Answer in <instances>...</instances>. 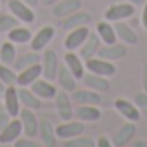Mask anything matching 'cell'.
<instances>
[{
  "mask_svg": "<svg viewBox=\"0 0 147 147\" xmlns=\"http://www.w3.org/2000/svg\"><path fill=\"white\" fill-rule=\"evenodd\" d=\"M59 66H61L59 54L52 49H45L42 52V76L50 80V82H55Z\"/></svg>",
  "mask_w": 147,
  "mask_h": 147,
  "instance_id": "obj_1",
  "label": "cell"
},
{
  "mask_svg": "<svg viewBox=\"0 0 147 147\" xmlns=\"http://www.w3.org/2000/svg\"><path fill=\"white\" fill-rule=\"evenodd\" d=\"M85 67H87V71H90V73H95V75H100V76H107V78L114 76L116 73H118V67L114 66L113 61L102 59V57H99V55H95V57H92V59H87V61H85Z\"/></svg>",
  "mask_w": 147,
  "mask_h": 147,
  "instance_id": "obj_2",
  "label": "cell"
},
{
  "mask_svg": "<svg viewBox=\"0 0 147 147\" xmlns=\"http://www.w3.org/2000/svg\"><path fill=\"white\" fill-rule=\"evenodd\" d=\"M135 5L131 2H121V4H113L106 9L104 12V19L106 21H111V23H116V21H125V19H130L133 14H135Z\"/></svg>",
  "mask_w": 147,
  "mask_h": 147,
  "instance_id": "obj_3",
  "label": "cell"
},
{
  "mask_svg": "<svg viewBox=\"0 0 147 147\" xmlns=\"http://www.w3.org/2000/svg\"><path fill=\"white\" fill-rule=\"evenodd\" d=\"M7 11L19 23L31 24L35 21V11H33V7H30L24 2V0H7Z\"/></svg>",
  "mask_w": 147,
  "mask_h": 147,
  "instance_id": "obj_4",
  "label": "cell"
},
{
  "mask_svg": "<svg viewBox=\"0 0 147 147\" xmlns=\"http://www.w3.org/2000/svg\"><path fill=\"white\" fill-rule=\"evenodd\" d=\"M18 118H19V121L23 125V133L26 137H30V138H35L38 135V128H40V119L35 114V111L28 109V107H21Z\"/></svg>",
  "mask_w": 147,
  "mask_h": 147,
  "instance_id": "obj_5",
  "label": "cell"
},
{
  "mask_svg": "<svg viewBox=\"0 0 147 147\" xmlns=\"http://www.w3.org/2000/svg\"><path fill=\"white\" fill-rule=\"evenodd\" d=\"M55 111H57V116L62 119V121H67L73 118V113H75V102L71 99V94L66 92V90H57L55 94Z\"/></svg>",
  "mask_w": 147,
  "mask_h": 147,
  "instance_id": "obj_6",
  "label": "cell"
},
{
  "mask_svg": "<svg viewBox=\"0 0 147 147\" xmlns=\"http://www.w3.org/2000/svg\"><path fill=\"white\" fill-rule=\"evenodd\" d=\"M54 36H55V28H54V26H50V24L42 26V28L31 36V42H30L31 50H35V52H43V50L49 47V43L54 40Z\"/></svg>",
  "mask_w": 147,
  "mask_h": 147,
  "instance_id": "obj_7",
  "label": "cell"
},
{
  "mask_svg": "<svg viewBox=\"0 0 147 147\" xmlns=\"http://www.w3.org/2000/svg\"><path fill=\"white\" fill-rule=\"evenodd\" d=\"M82 133H85V125H83V121H80V119H67V121H62L61 125H57L55 126V135H57V138H64V140H67V138H73V137H78V135H82Z\"/></svg>",
  "mask_w": 147,
  "mask_h": 147,
  "instance_id": "obj_8",
  "label": "cell"
},
{
  "mask_svg": "<svg viewBox=\"0 0 147 147\" xmlns=\"http://www.w3.org/2000/svg\"><path fill=\"white\" fill-rule=\"evenodd\" d=\"M90 35V28L87 26H78V28H73L67 30V35L64 38V49L66 50H78L82 47V43L87 40V36Z\"/></svg>",
  "mask_w": 147,
  "mask_h": 147,
  "instance_id": "obj_9",
  "label": "cell"
},
{
  "mask_svg": "<svg viewBox=\"0 0 147 147\" xmlns=\"http://www.w3.org/2000/svg\"><path fill=\"white\" fill-rule=\"evenodd\" d=\"M23 135V125L19 118H12L2 130H0V144L2 145H14V142Z\"/></svg>",
  "mask_w": 147,
  "mask_h": 147,
  "instance_id": "obj_10",
  "label": "cell"
},
{
  "mask_svg": "<svg viewBox=\"0 0 147 147\" xmlns=\"http://www.w3.org/2000/svg\"><path fill=\"white\" fill-rule=\"evenodd\" d=\"M128 52V45L121 43V42H116V43H109V45H100L99 50H97V55L102 57V59H107V61H121Z\"/></svg>",
  "mask_w": 147,
  "mask_h": 147,
  "instance_id": "obj_11",
  "label": "cell"
},
{
  "mask_svg": "<svg viewBox=\"0 0 147 147\" xmlns=\"http://www.w3.org/2000/svg\"><path fill=\"white\" fill-rule=\"evenodd\" d=\"M80 82H83V85L87 88L95 90L99 94H104V92L111 90V82H109L107 76H100V75H95V73H90V71H85V75Z\"/></svg>",
  "mask_w": 147,
  "mask_h": 147,
  "instance_id": "obj_12",
  "label": "cell"
},
{
  "mask_svg": "<svg viewBox=\"0 0 147 147\" xmlns=\"http://www.w3.org/2000/svg\"><path fill=\"white\" fill-rule=\"evenodd\" d=\"M73 118L80 119L83 123H94V121H99L102 118V111L95 104H82V106H76L75 107Z\"/></svg>",
  "mask_w": 147,
  "mask_h": 147,
  "instance_id": "obj_13",
  "label": "cell"
},
{
  "mask_svg": "<svg viewBox=\"0 0 147 147\" xmlns=\"http://www.w3.org/2000/svg\"><path fill=\"white\" fill-rule=\"evenodd\" d=\"M62 62L69 67V71L73 73V75L78 78V82L83 78L85 71H87V67H85V61H83L75 50H66V54L62 55Z\"/></svg>",
  "mask_w": 147,
  "mask_h": 147,
  "instance_id": "obj_14",
  "label": "cell"
},
{
  "mask_svg": "<svg viewBox=\"0 0 147 147\" xmlns=\"http://www.w3.org/2000/svg\"><path fill=\"white\" fill-rule=\"evenodd\" d=\"M4 99V107L9 111V114L12 118H18L19 116V111H21V102H19V95H18V85H9L2 95Z\"/></svg>",
  "mask_w": 147,
  "mask_h": 147,
  "instance_id": "obj_15",
  "label": "cell"
},
{
  "mask_svg": "<svg viewBox=\"0 0 147 147\" xmlns=\"http://www.w3.org/2000/svg\"><path fill=\"white\" fill-rule=\"evenodd\" d=\"M114 109H116V111L119 113V116H123L126 121L137 123V121L142 118V114H140L138 107L135 106V102L126 100V99H116V100H114Z\"/></svg>",
  "mask_w": 147,
  "mask_h": 147,
  "instance_id": "obj_16",
  "label": "cell"
},
{
  "mask_svg": "<svg viewBox=\"0 0 147 147\" xmlns=\"http://www.w3.org/2000/svg\"><path fill=\"white\" fill-rule=\"evenodd\" d=\"M55 82H57V85L61 87V90H66V92H69V94H71L73 90H76V85H78V78L69 71V67H67L64 62L59 66Z\"/></svg>",
  "mask_w": 147,
  "mask_h": 147,
  "instance_id": "obj_17",
  "label": "cell"
},
{
  "mask_svg": "<svg viewBox=\"0 0 147 147\" xmlns=\"http://www.w3.org/2000/svg\"><path fill=\"white\" fill-rule=\"evenodd\" d=\"M135 135H137V126H135L133 121H128V123H125L123 126H119L116 130V133L113 137V145L125 147V145H128L135 138Z\"/></svg>",
  "mask_w": 147,
  "mask_h": 147,
  "instance_id": "obj_18",
  "label": "cell"
},
{
  "mask_svg": "<svg viewBox=\"0 0 147 147\" xmlns=\"http://www.w3.org/2000/svg\"><path fill=\"white\" fill-rule=\"evenodd\" d=\"M80 9H82V0H59L52 5V16L57 19H64Z\"/></svg>",
  "mask_w": 147,
  "mask_h": 147,
  "instance_id": "obj_19",
  "label": "cell"
},
{
  "mask_svg": "<svg viewBox=\"0 0 147 147\" xmlns=\"http://www.w3.org/2000/svg\"><path fill=\"white\" fill-rule=\"evenodd\" d=\"M71 99H73V102H75L76 106H82V104H95V106H99L102 102L100 94L95 92V90H90L87 87L73 90L71 92Z\"/></svg>",
  "mask_w": 147,
  "mask_h": 147,
  "instance_id": "obj_20",
  "label": "cell"
},
{
  "mask_svg": "<svg viewBox=\"0 0 147 147\" xmlns=\"http://www.w3.org/2000/svg\"><path fill=\"white\" fill-rule=\"evenodd\" d=\"M30 88H31V90L35 92V95L40 97L42 100H45V99H54L55 94H57L55 85H54L50 80L43 78V76H40L36 82H33V83L30 85Z\"/></svg>",
  "mask_w": 147,
  "mask_h": 147,
  "instance_id": "obj_21",
  "label": "cell"
},
{
  "mask_svg": "<svg viewBox=\"0 0 147 147\" xmlns=\"http://www.w3.org/2000/svg\"><path fill=\"white\" fill-rule=\"evenodd\" d=\"M90 21H92L90 12H87V11H82V9H80V11H76V12L69 14L67 18L61 19V28L67 31V30L78 28V26H87Z\"/></svg>",
  "mask_w": 147,
  "mask_h": 147,
  "instance_id": "obj_22",
  "label": "cell"
},
{
  "mask_svg": "<svg viewBox=\"0 0 147 147\" xmlns=\"http://www.w3.org/2000/svg\"><path fill=\"white\" fill-rule=\"evenodd\" d=\"M40 76H42V62L33 64V66H28V67L18 71V82H16V85L18 87H30Z\"/></svg>",
  "mask_w": 147,
  "mask_h": 147,
  "instance_id": "obj_23",
  "label": "cell"
},
{
  "mask_svg": "<svg viewBox=\"0 0 147 147\" xmlns=\"http://www.w3.org/2000/svg\"><path fill=\"white\" fill-rule=\"evenodd\" d=\"M114 30H116V36H118V42L125 43V45H137L138 43V35L135 33V30L126 24L125 21H116L114 23Z\"/></svg>",
  "mask_w": 147,
  "mask_h": 147,
  "instance_id": "obj_24",
  "label": "cell"
},
{
  "mask_svg": "<svg viewBox=\"0 0 147 147\" xmlns=\"http://www.w3.org/2000/svg\"><path fill=\"white\" fill-rule=\"evenodd\" d=\"M99 47H100V38H99V35H97L95 31H90V35L87 36V40H85V42L82 43V47L78 49V55H80L83 61L92 59V57L97 55Z\"/></svg>",
  "mask_w": 147,
  "mask_h": 147,
  "instance_id": "obj_25",
  "label": "cell"
},
{
  "mask_svg": "<svg viewBox=\"0 0 147 147\" xmlns=\"http://www.w3.org/2000/svg\"><path fill=\"white\" fill-rule=\"evenodd\" d=\"M38 135L42 138V144L47 147H55L57 145V135H55V126L52 125L50 119L42 118L40 119V128H38Z\"/></svg>",
  "mask_w": 147,
  "mask_h": 147,
  "instance_id": "obj_26",
  "label": "cell"
},
{
  "mask_svg": "<svg viewBox=\"0 0 147 147\" xmlns=\"http://www.w3.org/2000/svg\"><path fill=\"white\" fill-rule=\"evenodd\" d=\"M18 95H19V102L23 107L33 109V111L42 109V99L36 97L30 87H18Z\"/></svg>",
  "mask_w": 147,
  "mask_h": 147,
  "instance_id": "obj_27",
  "label": "cell"
},
{
  "mask_svg": "<svg viewBox=\"0 0 147 147\" xmlns=\"http://www.w3.org/2000/svg\"><path fill=\"white\" fill-rule=\"evenodd\" d=\"M95 33L99 35L100 43L109 45V43H116V42H118L116 30H114V23H111V21H106V19H104V21H99Z\"/></svg>",
  "mask_w": 147,
  "mask_h": 147,
  "instance_id": "obj_28",
  "label": "cell"
},
{
  "mask_svg": "<svg viewBox=\"0 0 147 147\" xmlns=\"http://www.w3.org/2000/svg\"><path fill=\"white\" fill-rule=\"evenodd\" d=\"M31 36H33L31 30H30V28H24V26H21V24L14 26V28L7 33V40H11V42L16 43V45L30 43V42H31Z\"/></svg>",
  "mask_w": 147,
  "mask_h": 147,
  "instance_id": "obj_29",
  "label": "cell"
},
{
  "mask_svg": "<svg viewBox=\"0 0 147 147\" xmlns=\"http://www.w3.org/2000/svg\"><path fill=\"white\" fill-rule=\"evenodd\" d=\"M38 62H42V52L30 50V52H26L23 55H18L14 64H12V67L16 71H21V69H24L28 66H33V64H38Z\"/></svg>",
  "mask_w": 147,
  "mask_h": 147,
  "instance_id": "obj_30",
  "label": "cell"
},
{
  "mask_svg": "<svg viewBox=\"0 0 147 147\" xmlns=\"http://www.w3.org/2000/svg\"><path fill=\"white\" fill-rule=\"evenodd\" d=\"M16 57H18L16 43H12L11 40L2 42V45H0V62L7 64V66H12L14 61H16Z\"/></svg>",
  "mask_w": 147,
  "mask_h": 147,
  "instance_id": "obj_31",
  "label": "cell"
},
{
  "mask_svg": "<svg viewBox=\"0 0 147 147\" xmlns=\"http://www.w3.org/2000/svg\"><path fill=\"white\" fill-rule=\"evenodd\" d=\"M0 82H2L5 87L16 85V82H18V71L12 66H7V64L0 62Z\"/></svg>",
  "mask_w": 147,
  "mask_h": 147,
  "instance_id": "obj_32",
  "label": "cell"
},
{
  "mask_svg": "<svg viewBox=\"0 0 147 147\" xmlns=\"http://www.w3.org/2000/svg\"><path fill=\"white\" fill-rule=\"evenodd\" d=\"M66 147H95V140L92 137H87V135H78V137H73V138H67L64 142Z\"/></svg>",
  "mask_w": 147,
  "mask_h": 147,
  "instance_id": "obj_33",
  "label": "cell"
},
{
  "mask_svg": "<svg viewBox=\"0 0 147 147\" xmlns=\"http://www.w3.org/2000/svg\"><path fill=\"white\" fill-rule=\"evenodd\" d=\"M19 21L11 14V12H0V35L2 33H9L14 26H18Z\"/></svg>",
  "mask_w": 147,
  "mask_h": 147,
  "instance_id": "obj_34",
  "label": "cell"
},
{
  "mask_svg": "<svg viewBox=\"0 0 147 147\" xmlns=\"http://www.w3.org/2000/svg\"><path fill=\"white\" fill-rule=\"evenodd\" d=\"M133 102H135V106L138 107L140 114L147 118V92H138V94H135V95H133Z\"/></svg>",
  "mask_w": 147,
  "mask_h": 147,
  "instance_id": "obj_35",
  "label": "cell"
},
{
  "mask_svg": "<svg viewBox=\"0 0 147 147\" xmlns=\"http://www.w3.org/2000/svg\"><path fill=\"white\" fill-rule=\"evenodd\" d=\"M14 147H40V144L38 142H35L33 138H30V137H26V138H18L16 142H14Z\"/></svg>",
  "mask_w": 147,
  "mask_h": 147,
  "instance_id": "obj_36",
  "label": "cell"
},
{
  "mask_svg": "<svg viewBox=\"0 0 147 147\" xmlns=\"http://www.w3.org/2000/svg\"><path fill=\"white\" fill-rule=\"evenodd\" d=\"M11 119H12V116L9 114V111H7V109L4 107V104H2V106H0V130H2Z\"/></svg>",
  "mask_w": 147,
  "mask_h": 147,
  "instance_id": "obj_37",
  "label": "cell"
},
{
  "mask_svg": "<svg viewBox=\"0 0 147 147\" xmlns=\"http://www.w3.org/2000/svg\"><path fill=\"white\" fill-rule=\"evenodd\" d=\"M113 145V140L106 135H100L97 140H95V147H111Z\"/></svg>",
  "mask_w": 147,
  "mask_h": 147,
  "instance_id": "obj_38",
  "label": "cell"
},
{
  "mask_svg": "<svg viewBox=\"0 0 147 147\" xmlns=\"http://www.w3.org/2000/svg\"><path fill=\"white\" fill-rule=\"evenodd\" d=\"M140 21H142V26L147 30V0H145V4L142 5V16H140Z\"/></svg>",
  "mask_w": 147,
  "mask_h": 147,
  "instance_id": "obj_39",
  "label": "cell"
},
{
  "mask_svg": "<svg viewBox=\"0 0 147 147\" xmlns=\"http://www.w3.org/2000/svg\"><path fill=\"white\" fill-rule=\"evenodd\" d=\"M142 87H144V92H147V62L142 67Z\"/></svg>",
  "mask_w": 147,
  "mask_h": 147,
  "instance_id": "obj_40",
  "label": "cell"
},
{
  "mask_svg": "<svg viewBox=\"0 0 147 147\" xmlns=\"http://www.w3.org/2000/svg\"><path fill=\"white\" fill-rule=\"evenodd\" d=\"M130 145H133V147H147V142H145V140H135V138H133V140L130 142Z\"/></svg>",
  "mask_w": 147,
  "mask_h": 147,
  "instance_id": "obj_41",
  "label": "cell"
},
{
  "mask_svg": "<svg viewBox=\"0 0 147 147\" xmlns=\"http://www.w3.org/2000/svg\"><path fill=\"white\" fill-rule=\"evenodd\" d=\"M24 2H26V4H28L30 7H33V9L40 5V0H24Z\"/></svg>",
  "mask_w": 147,
  "mask_h": 147,
  "instance_id": "obj_42",
  "label": "cell"
},
{
  "mask_svg": "<svg viewBox=\"0 0 147 147\" xmlns=\"http://www.w3.org/2000/svg\"><path fill=\"white\" fill-rule=\"evenodd\" d=\"M55 2H59V0H40V4H42V5H49V7H52Z\"/></svg>",
  "mask_w": 147,
  "mask_h": 147,
  "instance_id": "obj_43",
  "label": "cell"
},
{
  "mask_svg": "<svg viewBox=\"0 0 147 147\" xmlns=\"http://www.w3.org/2000/svg\"><path fill=\"white\" fill-rule=\"evenodd\" d=\"M128 2H131L135 7H138V5H144L145 4V0H128Z\"/></svg>",
  "mask_w": 147,
  "mask_h": 147,
  "instance_id": "obj_44",
  "label": "cell"
},
{
  "mask_svg": "<svg viewBox=\"0 0 147 147\" xmlns=\"http://www.w3.org/2000/svg\"><path fill=\"white\" fill-rule=\"evenodd\" d=\"M5 88H7V87H5V85H4L2 82H0V95H4V92H5Z\"/></svg>",
  "mask_w": 147,
  "mask_h": 147,
  "instance_id": "obj_45",
  "label": "cell"
},
{
  "mask_svg": "<svg viewBox=\"0 0 147 147\" xmlns=\"http://www.w3.org/2000/svg\"><path fill=\"white\" fill-rule=\"evenodd\" d=\"M0 4H7V0H0Z\"/></svg>",
  "mask_w": 147,
  "mask_h": 147,
  "instance_id": "obj_46",
  "label": "cell"
},
{
  "mask_svg": "<svg viewBox=\"0 0 147 147\" xmlns=\"http://www.w3.org/2000/svg\"><path fill=\"white\" fill-rule=\"evenodd\" d=\"M0 45H2V38H0Z\"/></svg>",
  "mask_w": 147,
  "mask_h": 147,
  "instance_id": "obj_47",
  "label": "cell"
},
{
  "mask_svg": "<svg viewBox=\"0 0 147 147\" xmlns=\"http://www.w3.org/2000/svg\"><path fill=\"white\" fill-rule=\"evenodd\" d=\"M0 99H2V95H0Z\"/></svg>",
  "mask_w": 147,
  "mask_h": 147,
  "instance_id": "obj_48",
  "label": "cell"
},
{
  "mask_svg": "<svg viewBox=\"0 0 147 147\" xmlns=\"http://www.w3.org/2000/svg\"><path fill=\"white\" fill-rule=\"evenodd\" d=\"M0 145H2V144H0Z\"/></svg>",
  "mask_w": 147,
  "mask_h": 147,
  "instance_id": "obj_49",
  "label": "cell"
}]
</instances>
